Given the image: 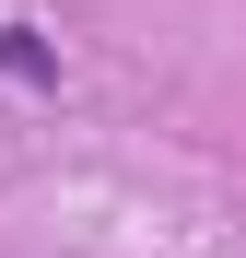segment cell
Instances as JSON below:
<instances>
[{
    "label": "cell",
    "instance_id": "1",
    "mask_svg": "<svg viewBox=\"0 0 246 258\" xmlns=\"http://www.w3.org/2000/svg\"><path fill=\"white\" fill-rule=\"evenodd\" d=\"M0 71H12V82H59V47L35 24H0Z\"/></svg>",
    "mask_w": 246,
    "mask_h": 258
}]
</instances>
